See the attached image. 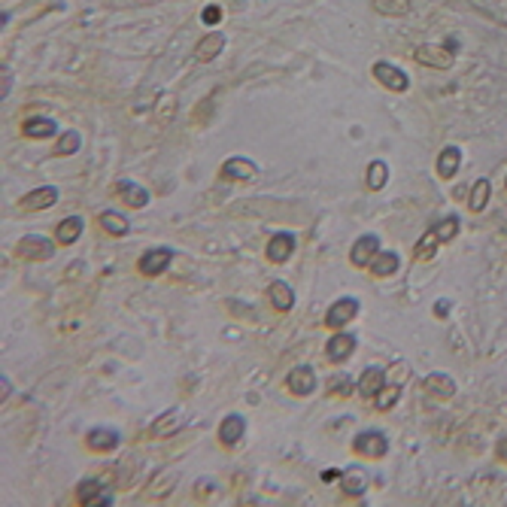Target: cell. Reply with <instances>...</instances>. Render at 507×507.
<instances>
[{
	"label": "cell",
	"mask_w": 507,
	"mask_h": 507,
	"mask_svg": "<svg viewBox=\"0 0 507 507\" xmlns=\"http://www.w3.org/2000/svg\"><path fill=\"white\" fill-rule=\"evenodd\" d=\"M116 191L121 195V201H125V204H131V207H146L149 204V191L146 189H140L137 182H128V179H119L116 182Z\"/></svg>",
	"instance_id": "obj_17"
},
{
	"label": "cell",
	"mask_w": 507,
	"mask_h": 507,
	"mask_svg": "<svg viewBox=\"0 0 507 507\" xmlns=\"http://www.w3.org/2000/svg\"><path fill=\"white\" fill-rule=\"evenodd\" d=\"M268 298H270L273 307L282 310V313L295 307V292H292V286H289V282H282V280L270 282V286H268Z\"/></svg>",
	"instance_id": "obj_14"
},
{
	"label": "cell",
	"mask_w": 507,
	"mask_h": 507,
	"mask_svg": "<svg viewBox=\"0 0 507 507\" xmlns=\"http://www.w3.org/2000/svg\"><path fill=\"white\" fill-rule=\"evenodd\" d=\"M459 165H462V152L455 149V146H447L438 155V174L443 177V179H450V177H455V170H459Z\"/></svg>",
	"instance_id": "obj_26"
},
{
	"label": "cell",
	"mask_w": 507,
	"mask_h": 507,
	"mask_svg": "<svg viewBox=\"0 0 507 507\" xmlns=\"http://www.w3.org/2000/svg\"><path fill=\"white\" fill-rule=\"evenodd\" d=\"M356 313H359V301L356 298H340V301H334L328 307L326 326L328 328H343L350 319H356Z\"/></svg>",
	"instance_id": "obj_4"
},
{
	"label": "cell",
	"mask_w": 507,
	"mask_h": 507,
	"mask_svg": "<svg viewBox=\"0 0 507 507\" xmlns=\"http://www.w3.org/2000/svg\"><path fill=\"white\" fill-rule=\"evenodd\" d=\"M79 143H83V137H79V131H67V134H61V140H58L55 152H58V155H73V152L79 149Z\"/></svg>",
	"instance_id": "obj_32"
},
{
	"label": "cell",
	"mask_w": 507,
	"mask_h": 507,
	"mask_svg": "<svg viewBox=\"0 0 507 507\" xmlns=\"http://www.w3.org/2000/svg\"><path fill=\"white\" fill-rule=\"evenodd\" d=\"M389 182V167H386V161H371L368 165V186L374 191H380L383 186Z\"/></svg>",
	"instance_id": "obj_31"
},
{
	"label": "cell",
	"mask_w": 507,
	"mask_h": 507,
	"mask_svg": "<svg viewBox=\"0 0 507 507\" xmlns=\"http://www.w3.org/2000/svg\"><path fill=\"white\" fill-rule=\"evenodd\" d=\"M380 252V240H377V234H364V237H359L356 240V246H352V252H350V261L356 268H368L371 265V258Z\"/></svg>",
	"instance_id": "obj_8"
},
{
	"label": "cell",
	"mask_w": 507,
	"mask_h": 507,
	"mask_svg": "<svg viewBox=\"0 0 507 507\" xmlns=\"http://www.w3.org/2000/svg\"><path fill=\"white\" fill-rule=\"evenodd\" d=\"M18 256L30 258V261H46L55 256V243L46 240V237H37V234H28L18 240Z\"/></svg>",
	"instance_id": "obj_2"
},
{
	"label": "cell",
	"mask_w": 507,
	"mask_h": 507,
	"mask_svg": "<svg viewBox=\"0 0 507 507\" xmlns=\"http://www.w3.org/2000/svg\"><path fill=\"white\" fill-rule=\"evenodd\" d=\"M398 398H401L398 386H392V389H386V386H383L377 395H374V404H377L380 410H389V407H395V404H398Z\"/></svg>",
	"instance_id": "obj_33"
},
{
	"label": "cell",
	"mask_w": 507,
	"mask_h": 507,
	"mask_svg": "<svg viewBox=\"0 0 507 507\" xmlns=\"http://www.w3.org/2000/svg\"><path fill=\"white\" fill-rule=\"evenodd\" d=\"M455 234H459V219H455V216L443 219V222H438V225H431V228H429V231H425V234L419 237L417 249H413V256H417V261L431 258V256H434V249H438L441 243L453 240Z\"/></svg>",
	"instance_id": "obj_1"
},
{
	"label": "cell",
	"mask_w": 507,
	"mask_h": 507,
	"mask_svg": "<svg viewBox=\"0 0 507 507\" xmlns=\"http://www.w3.org/2000/svg\"><path fill=\"white\" fill-rule=\"evenodd\" d=\"M289 389L295 392V395H310V392H316V374H313V368L301 364V368L292 371V374H289Z\"/></svg>",
	"instance_id": "obj_13"
},
{
	"label": "cell",
	"mask_w": 507,
	"mask_h": 507,
	"mask_svg": "<svg viewBox=\"0 0 507 507\" xmlns=\"http://www.w3.org/2000/svg\"><path fill=\"white\" fill-rule=\"evenodd\" d=\"M76 495H79V501H83L85 507L113 504V499L104 492V483H100V480H83V483H79V489H76Z\"/></svg>",
	"instance_id": "obj_9"
},
{
	"label": "cell",
	"mask_w": 507,
	"mask_h": 507,
	"mask_svg": "<svg viewBox=\"0 0 507 507\" xmlns=\"http://www.w3.org/2000/svg\"><path fill=\"white\" fill-rule=\"evenodd\" d=\"M100 225H104V231H109L113 237H125L128 231H131V222L121 216V213H116V210H104V213H100Z\"/></svg>",
	"instance_id": "obj_25"
},
{
	"label": "cell",
	"mask_w": 507,
	"mask_h": 507,
	"mask_svg": "<svg viewBox=\"0 0 507 507\" xmlns=\"http://www.w3.org/2000/svg\"><path fill=\"white\" fill-rule=\"evenodd\" d=\"M25 137H30V140H46V137H55V131H58V125H55V119H46V116H34V119H28L25 121Z\"/></svg>",
	"instance_id": "obj_19"
},
{
	"label": "cell",
	"mask_w": 507,
	"mask_h": 507,
	"mask_svg": "<svg viewBox=\"0 0 507 507\" xmlns=\"http://www.w3.org/2000/svg\"><path fill=\"white\" fill-rule=\"evenodd\" d=\"M434 313H438V316H447V313H450V304H447V301H438V304H434Z\"/></svg>",
	"instance_id": "obj_37"
},
{
	"label": "cell",
	"mask_w": 507,
	"mask_h": 507,
	"mask_svg": "<svg viewBox=\"0 0 507 507\" xmlns=\"http://www.w3.org/2000/svg\"><path fill=\"white\" fill-rule=\"evenodd\" d=\"M383 386H386V371L383 368H364L362 377H359V392L364 398H374Z\"/></svg>",
	"instance_id": "obj_16"
},
{
	"label": "cell",
	"mask_w": 507,
	"mask_h": 507,
	"mask_svg": "<svg viewBox=\"0 0 507 507\" xmlns=\"http://www.w3.org/2000/svg\"><path fill=\"white\" fill-rule=\"evenodd\" d=\"M177 429H182V410H167L152 422V434L155 438H167V434H177Z\"/></svg>",
	"instance_id": "obj_22"
},
{
	"label": "cell",
	"mask_w": 507,
	"mask_h": 507,
	"mask_svg": "<svg viewBox=\"0 0 507 507\" xmlns=\"http://www.w3.org/2000/svg\"><path fill=\"white\" fill-rule=\"evenodd\" d=\"M368 268L377 273V277H389V273L398 270V256H395V252H377Z\"/></svg>",
	"instance_id": "obj_27"
},
{
	"label": "cell",
	"mask_w": 507,
	"mask_h": 507,
	"mask_svg": "<svg viewBox=\"0 0 507 507\" xmlns=\"http://www.w3.org/2000/svg\"><path fill=\"white\" fill-rule=\"evenodd\" d=\"M79 234H83V216H67V219L58 225L55 240L61 243V246H70V243L79 240Z\"/></svg>",
	"instance_id": "obj_23"
},
{
	"label": "cell",
	"mask_w": 507,
	"mask_h": 507,
	"mask_svg": "<svg viewBox=\"0 0 507 507\" xmlns=\"http://www.w3.org/2000/svg\"><path fill=\"white\" fill-rule=\"evenodd\" d=\"M368 483H371V477H368V471L364 468H347L343 471V492H350V495H362L364 489H368Z\"/></svg>",
	"instance_id": "obj_24"
},
{
	"label": "cell",
	"mask_w": 507,
	"mask_h": 507,
	"mask_svg": "<svg viewBox=\"0 0 507 507\" xmlns=\"http://www.w3.org/2000/svg\"><path fill=\"white\" fill-rule=\"evenodd\" d=\"M374 76H377V83L386 85L389 91H407V76H404V70L386 64V61L374 64Z\"/></svg>",
	"instance_id": "obj_7"
},
{
	"label": "cell",
	"mask_w": 507,
	"mask_h": 507,
	"mask_svg": "<svg viewBox=\"0 0 507 507\" xmlns=\"http://www.w3.org/2000/svg\"><path fill=\"white\" fill-rule=\"evenodd\" d=\"M0 76H4V85H0V95L6 97V95H9V88H13V70L4 67V73H0Z\"/></svg>",
	"instance_id": "obj_36"
},
{
	"label": "cell",
	"mask_w": 507,
	"mask_h": 507,
	"mask_svg": "<svg viewBox=\"0 0 507 507\" xmlns=\"http://www.w3.org/2000/svg\"><path fill=\"white\" fill-rule=\"evenodd\" d=\"M489 195H492L489 179H477V182H474V189H471V210H474V213H483L486 204H489Z\"/></svg>",
	"instance_id": "obj_28"
},
{
	"label": "cell",
	"mask_w": 507,
	"mask_h": 507,
	"mask_svg": "<svg viewBox=\"0 0 507 507\" xmlns=\"http://www.w3.org/2000/svg\"><path fill=\"white\" fill-rule=\"evenodd\" d=\"M352 447H356L359 455H368V459H383L386 450H389V441H386V434H383V431H362Z\"/></svg>",
	"instance_id": "obj_3"
},
{
	"label": "cell",
	"mask_w": 507,
	"mask_h": 507,
	"mask_svg": "<svg viewBox=\"0 0 507 507\" xmlns=\"http://www.w3.org/2000/svg\"><path fill=\"white\" fill-rule=\"evenodd\" d=\"M170 261H174V249H167V246H155V249H149L143 258H140V273H146V277H155V273L165 270Z\"/></svg>",
	"instance_id": "obj_6"
},
{
	"label": "cell",
	"mask_w": 507,
	"mask_h": 507,
	"mask_svg": "<svg viewBox=\"0 0 507 507\" xmlns=\"http://www.w3.org/2000/svg\"><path fill=\"white\" fill-rule=\"evenodd\" d=\"M352 350H356V338H352V334H334V338L326 343V356L334 364L347 362L352 356Z\"/></svg>",
	"instance_id": "obj_10"
},
{
	"label": "cell",
	"mask_w": 507,
	"mask_h": 507,
	"mask_svg": "<svg viewBox=\"0 0 507 507\" xmlns=\"http://www.w3.org/2000/svg\"><path fill=\"white\" fill-rule=\"evenodd\" d=\"M292 252H295V237L292 234H273L270 243H268V258L273 265H282V261L292 258Z\"/></svg>",
	"instance_id": "obj_11"
},
{
	"label": "cell",
	"mask_w": 507,
	"mask_h": 507,
	"mask_svg": "<svg viewBox=\"0 0 507 507\" xmlns=\"http://www.w3.org/2000/svg\"><path fill=\"white\" fill-rule=\"evenodd\" d=\"M85 443H88V450H95V453H109V450L119 447V431H113V429H91Z\"/></svg>",
	"instance_id": "obj_15"
},
{
	"label": "cell",
	"mask_w": 507,
	"mask_h": 507,
	"mask_svg": "<svg viewBox=\"0 0 507 507\" xmlns=\"http://www.w3.org/2000/svg\"><path fill=\"white\" fill-rule=\"evenodd\" d=\"M222 49H225V34H222V30H213V34H207V37L198 43L195 58H198V61H213V58L222 52Z\"/></svg>",
	"instance_id": "obj_18"
},
{
	"label": "cell",
	"mask_w": 507,
	"mask_h": 507,
	"mask_svg": "<svg viewBox=\"0 0 507 507\" xmlns=\"http://www.w3.org/2000/svg\"><path fill=\"white\" fill-rule=\"evenodd\" d=\"M201 18H204V25H210V28H216V25L222 22V6H216V4H210V6L204 9V16H201Z\"/></svg>",
	"instance_id": "obj_35"
},
{
	"label": "cell",
	"mask_w": 507,
	"mask_h": 507,
	"mask_svg": "<svg viewBox=\"0 0 507 507\" xmlns=\"http://www.w3.org/2000/svg\"><path fill=\"white\" fill-rule=\"evenodd\" d=\"M328 389H331L334 395H350V392H352V380H350V377H334V380L328 383Z\"/></svg>",
	"instance_id": "obj_34"
},
{
	"label": "cell",
	"mask_w": 507,
	"mask_h": 507,
	"mask_svg": "<svg viewBox=\"0 0 507 507\" xmlns=\"http://www.w3.org/2000/svg\"><path fill=\"white\" fill-rule=\"evenodd\" d=\"M371 6L377 9L380 16H407L410 13L407 0H371Z\"/></svg>",
	"instance_id": "obj_30"
},
{
	"label": "cell",
	"mask_w": 507,
	"mask_h": 507,
	"mask_svg": "<svg viewBox=\"0 0 507 507\" xmlns=\"http://www.w3.org/2000/svg\"><path fill=\"white\" fill-rule=\"evenodd\" d=\"M413 58H417V64L434 67V70H447L453 64V52L447 46H419L417 52H413Z\"/></svg>",
	"instance_id": "obj_5"
},
{
	"label": "cell",
	"mask_w": 507,
	"mask_h": 507,
	"mask_svg": "<svg viewBox=\"0 0 507 507\" xmlns=\"http://www.w3.org/2000/svg\"><path fill=\"white\" fill-rule=\"evenodd\" d=\"M258 174V167L252 165L249 158H228L225 165H222V177L228 179H252Z\"/></svg>",
	"instance_id": "obj_21"
},
{
	"label": "cell",
	"mask_w": 507,
	"mask_h": 507,
	"mask_svg": "<svg viewBox=\"0 0 507 507\" xmlns=\"http://www.w3.org/2000/svg\"><path fill=\"white\" fill-rule=\"evenodd\" d=\"M0 389H4V398H6V395H9V392H13V383H9V380H6V374H4V380H0Z\"/></svg>",
	"instance_id": "obj_38"
},
{
	"label": "cell",
	"mask_w": 507,
	"mask_h": 507,
	"mask_svg": "<svg viewBox=\"0 0 507 507\" xmlns=\"http://www.w3.org/2000/svg\"><path fill=\"white\" fill-rule=\"evenodd\" d=\"M58 201V189L55 186H43V189H34L30 195L22 201L25 210H46V207H55Z\"/></svg>",
	"instance_id": "obj_20"
},
{
	"label": "cell",
	"mask_w": 507,
	"mask_h": 507,
	"mask_svg": "<svg viewBox=\"0 0 507 507\" xmlns=\"http://www.w3.org/2000/svg\"><path fill=\"white\" fill-rule=\"evenodd\" d=\"M243 431H246V419L237 417V413H231V417H225L219 425V441L225 443V447H234V443L243 438Z\"/></svg>",
	"instance_id": "obj_12"
},
{
	"label": "cell",
	"mask_w": 507,
	"mask_h": 507,
	"mask_svg": "<svg viewBox=\"0 0 507 507\" xmlns=\"http://www.w3.org/2000/svg\"><path fill=\"white\" fill-rule=\"evenodd\" d=\"M425 392L438 395V398H450V395L455 392V386H453L450 377H443V374H431V377L425 380Z\"/></svg>",
	"instance_id": "obj_29"
}]
</instances>
